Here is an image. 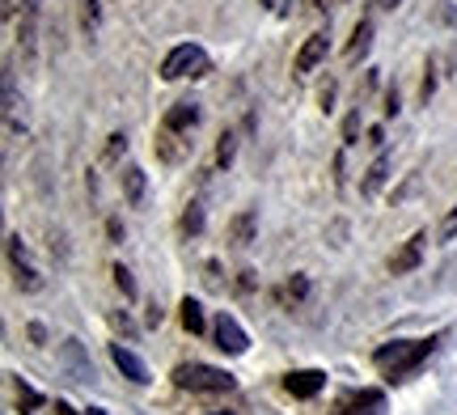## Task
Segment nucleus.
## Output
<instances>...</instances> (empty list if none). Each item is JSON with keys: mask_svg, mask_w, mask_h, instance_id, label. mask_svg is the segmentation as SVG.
Instances as JSON below:
<instances>
[{"mask_svg": "<svg viewBox=\"0 0 457 415\" xmlns=\"http://www.w3.org/2000/svg\"><path fill=\"white\" fill-rule=\"evenodd\" d=\"M148 327H162V305H148Z\"/></svg>", "mask_w": 457, "mask_h": 415, "instance_id": "38", "label": "nucleus"}, {"mask_svg": "<svg viewBox=\"0 0 457 415\" xmlns=\"http://www.w3.org/2000/svg\"><path fill=\"white\" fill-rule=\"evenodd\" d=\"M386 178H390V153L381 149V153L373 157V166L364 170V178H360V195H364V200H373L377 191L386 187Z\"/></svg>", "mask_w": 457, "mask_h": 415, "instance_id": "13", "label": "nucleus"}, {"mask_svg": "<svg viewBox=\"0 0 457 415\" xmlns=\"http://www.w3.org/2000/svg\"><path fill=\"white\" fill-rule=\"evenodd\" d=\"M259 4H262V9H276V0H259Z\"/></svg>", "mask_w": 457, "mask_h": 415, "instance_id": "41", "label": "nucleus"}, {"mask_svg": "<svg viewBox=\"0 0 457 415\" xmlns=\"http://www.w3.org/2000/svg\"><path fill=\"white\" fill-rule=\"evenodd\" d=\"M432 94H436V64L428 60V77H424V85H420V98H424V106L432 102Z\"/></svg>", "mask_w": 457, "mask_h": 415, "instance_id": "28", "label": "nucleus"}, {"mask_svg": "<svg viewBox=\"0 0 457 415\" xmlns=\"http://www.w3.org/2000/svg\"><path fill=\"white\" fill-rule=\"evenodd\" d=\"M322 386H327V373L322 369H296L284 378V390L293 394V399H313V394H322Z\"/></svg>", "mask_w": 457, "mask_h": 415, "instance_id": "9", "label": "nucleus"}, {"mask_svg": "<svg viewBox=\"0 0 457 415\" xmlns=\"http://www.w3.org/2000/svg\"><path fill=\"white\" fill-rule=\"evenodd\" d=\"M21 4V17H17V47H21V60L34 64V51H38V17H43V0H17Z\"/></svg>", "mask_w": 457, "mask_h": 415, "instance_id": "4", "label": "nucleus"}, {"mask_svg": "<svg viewBox=\"0 0 457 415\" xmlns=\"http://www.w3.org/2000/svg\"><path fill=\"white\" fill-rule=\"evenodd\" d=\"M424 250H428V229L411 233L407 242H403V250L390 259V276H411L415 267L424 263Z\"/></svg>", "mask_w": 457, "mask_h": 415, "instance_id": "6", "label": "nucleus"}, {"mask_svg": "<svg viewBox=\"0 0 457 415\" xmlns=\"http://www.w3.org/2000/svg\"><path fill=\"white\" fill-rule=\"evenodd\" d=\"M179 310H182V314H179V318H182V327H187L191 335H204V331H208V318H204V305H199L195 297H182Z\"/></svg>", "mask_w": 457, "mask_h": 415, "instance_id": "18", "label": "nucleus"}, {"mask_svg": "<svg viewBox=\"0 0 457 415\" xmlns=\"http://www.w3.org/2000/svg\"><path fill=\"white\" fill-rule=\"evenodd\" d=\"M38 407H43V394H38L34 386H26L21 378H17V411H21V415H34Z\"/></svg>", "mask_w": 457, "mask_h": 415, "instance_id": "20", "label": "nucleus"}, {"mask_svg": "<svg viewBox=\"0 0 457 415\" xmlns=\"http://www.w3.org/2000/svg\"><path fill=\"white\" fill-rule=\"evenodd\" d=\"M81 26H85V34H98V26H102V0H81Z\"/></svg>", "mask_w": 457, "mask_h": 415, "instance_id": "23", "label": "nucleus"}, {"mask_svg": "<svg viewBox=\"0 0 457 415\" xmlns=\"http://www.w3.org/2000/svg\"><path fill=\"white\" fill-rule=\"evenodd\" d=\"M9 267H13V280H17V288L21 293H43V271L38 267H30V259L21 254V259H9Z\"/></svg>", "mask_w": 457, "mask_h": 415, "instance_id": "15", "label": "nucleus"}, {"mask_svg": "<svg viewBox=\"0 0 457 415\" xmlns=\"http://www.w3.org/2000/svg\"><path fill=\"white\" fill-rule=\"evenodd\" d=\"M106 233H111V242H123V220L111 216V220H106Z\"/></svg>", "mask_w": 457, "mask_h": 415, "instance_id": "33", "label": "nucleus"}, {"mask_svg": "<svg viewBox=\"0 0 457 415\" xmlns=\"http://www.w3.org/2000/svg\"><path fill=\"white\" fill-rule=\"evenodd\" d=\"M220 415H228V411H220Z\"/></svg>", "mask_w": 457, "mask_h": 415, "instance_id": "44", "label": "nucleus"}, {"mask_svg": "<svg viewBox=\"0 0 457 415\" xmlns=\"http://www.w3.org/2000/svg\"><path fill=\"white\" fill-rule=\"evenodd\" d=\"M343 183H347V174H343V153H335V187L343 191Z\"/></svg>", "mask_w": 457, "mask_h": 415, "instance_id": "35", "label": "nucleus"}, {"mask_svg": "<svg viewBox=\"0 0 457 415\" xmlns=\"http://www.w3.org/2000/svg\"><path fill=\"white\" fill-rule=\"evenodd\" d=\"M313 9H327V0H313Z\"/></svg>", "mask_w": 457, "mask_h": 415, "instance_id": "43", "label": "nucleus"}, {"mask_svg": "<svg viewBox=\"0 0 457 415\" xmlns=\"http://www.w3.org/2000/svg\"><path fill=\"white\" fill-rule=\"evenodd\" d=\"M254 233H259V212H237L233 220H228V246L233 250H245L250 242H254Z\"/></svg>", "mask_w": 457, "mask_h": 415, "instance_id": "12", "label": "nucleus"}, {"mask_svg": "<svg viewBox=\"0 0 457 415\" xmlns=\"http://www.w3.org/2000/svg\"><path fill=\"white\" fill-rule=\"evenodd\" d=\"M111 322H114V327H119L123 335H128V339L136 335V327H131V318H128V314H111Z\"/></svg>", "mask_w": 457, "mask_h": 415, "instance_id": "32", "label": "nucleus"}, {"mask_svg": "<svg viewBox=\"0 0 457 415\" xmlns=\"http://www.w3.org/2000/svg\"><path fill=\"white\" fill-rule=\"evenodd\" d=\"M403 0H377V9H398Z\"/></svg>", "mask_w": 457, "mask_h": 415, "instance_id": "39", "label": "nucleus"}, {"mask_svg": "<svg viewBox=\"0 0 457 415\" xmlns=\"http://www.w3.org/2000/svg\"><path fill=\"white\" fill-rule=\"evenodd\" d=\"M318 102H322V111H330V106H335V81L322 85V94H318Z\"/></svg>", "mask_w": 457, "mask_h": 415, "instance_id": "31", "label": "nucleus"}, {"mask_svg": "<svg viewBox=\"0 0 457 415\" xmlns=\"http://www.w3.org/2000/svg\"><path fill=\"white\" fill-rule=\"evenodd\" d=\"M432 348H436V339H394V344L373 352V365L381 369L390 382H403V378H411V373L432 356Z\"/></svg>", "mask_w": 457, "mask_h": 415, "instance_id": "1", "label": "nucleus"}, {"mask_svg": "<svg viewBox=\"0 0 457 415\" xmlns=\"http://www.w3.org/2000/svg\"><path fill=\"white\" fill-rule=\"evenodd\" d=\"M335 415H386V394H381V390H360V394H347Z\"/></svg>", "mask_w": 457, "mask_h": 415, "instance_id": "10", "label": "nucleus"}, {"mask_svg": "<svg viewBox=\"0 0 457 415\" xmlns=\"http://www.w3.org/2000/svg\"><path fill=\"white\" fill-rule=\"evenodd\" d=\"M153 149H157V157H162L165 166H179L182 153H187L179 145V132H165V128H162V136H157V145H153Z\"/></svg>", "mask_w": 457, "mask_h": 415, "instance_id": "19", "label": "nucleus"}, {"mask_svg": "<svg viewBox=\"0 0 457 415\" xmlns=\"http://www.w3.org/2000/svg\"><path fill=\"white\" fill-rule=\"evenodd\" d=\"M208 72H212V60H208V51L195 47V43H182V47H174L162 60V81H182V77L199 81V77H208Z\"/></svg>", "mask_w": 457, "mask_h": 415, "instance_id": "3", "label": "nucleus"}, {"mask_svg": "<svg viewBox=\"0 0 457 415\" xmlns=\"http://www.w3.org/2000/svg\"><path fill=\"white\" fill-rule=\"evenodd\" d=\"M369 145L381 153V145H386V132H381V128H369Z\"/></svg>", "mask_w": 457, "mask_h": 415, "instance_id": "37", "label": "nucleus"}, {"mask_svg": "<svg viewBox=\"0 0 457 415\" xmlns=\"http://www.w3.org/2000/svg\"><path fill=\"white\" fill-rule=\"evenodd\" d=\"M233 157H237V132H220V140H216V166L228 170Z\"/></svg>", "mask_w": 457, "mask_h": 415, "instance_id": "21", "label": "nucleus"}, {"mask_svg": "<svg viewBox=\"0 0 457 415\" xmlns=\"http://www.w3.org/2000/svg\"><path fill=\"white\" fill-rule=\"evenodd\" d=\"M284 293H288V301H305V297H310V276H301V271H296Z\"/></svg>", "mask_w": 457, "mask_h": 415, "instance_id": "27", "label": "nucleus"}, {"mask_svg": "<svg viewBox=\"0 0 457 415\" xmlns=\"http://www.w3.org/2000/svg\"><path fill=\"white\" fill-rule=\"evenodd\" d=\"M60 361H64V369L77 378V382H85V378H94V365L85 361V348L81 339H64V348H60Z\"/></svg>", "mask_w": 457, "mask_h": 415, "instance_id": "14", "label": "nucleus"}, {"mask_svg": "<svg viewBox=\"0 0 457 415\" xmlns=\"http://www.w3.org/2000/svg\"><path fill=\"white\" fill-rule=\"evenodd\" d=\"M123 153H128V136L114 132L111 140H106V149H102V166H114V162H119Z\"/></svg>", "mask_w": 457, "mask_h": 415, "instance_id": "24", "label": "nucleus"}, {"mask_svg": "<svg viewBox=\"0 0 457 415\" xmlns=\"http://www.w3.org/2000/svg\"><path fill=\"white\" fill-rule=\"evenodd\" d=\"M111 361H114V369H119L131 386H148V382H153V378H148V365L128 348V344H111Z\"/></svg>", "mask_w": 457, "mask_h": 415, "instance_id": "8", "label": "nucleus"}, {"mask_svg": "<svg viewBox=\"0 0 457 415\" xmlns=\"http://www.w3.org/2000/svg\"><path fill=\"white\" fill-rule=\"evenodd\" d=\"M360 128H364V123H360V106H356V111H347V119H343V149H352V145H356Z\"/></svg>", "mask_w": 457, "mask_h": 415, "instance_id": "26", "label": "nucleus"}, {"mask_svg": "<svg viewBox=\"0 0 457 415\" xmlns=\"http://www.w3.org/2000/svg\"><path fill=\"white\" fill-rule=\"evenodd\" d=\"M111 276H114V288H119V293H123L128 301H136V280H131V271H128V267H123V263H114Z\"/></svg>", "mask_w": 457, "mask_h": 415, "instance_id": "25", "label": "nucleus"}, {"mask_svg": "<svg viewBox=\"0 0 457 415\" xmlns=\"http://www.w3.org/2000/svg\"><path fill=\"white\" fill-rule=\"evenodd\" d=\"M457 237V203L445 212V220H441V242H453Z\"/></svg>", "mask_w": 457, "mask_h": 415, "instance_id": "29", "label": "nucleus"}, {"mask_svg": "<svg viewBox=\"0 0 457 415\" xmlns=\"http://www.w3.org/2000/svg\"><path fill=\"white\" fill-rule=\"evenodd\" d=\"M369 47H373V21L364 17V21H356V30H352V43H347V60L356 64V60H364L369 55Z\"/></svg>", "mask_w": 457, "mask_h": 415, "instance_id": "16", "label": "nucleus"}, {"mask_svg": "<svg viewBox=\"0 0 457 415\" xmlns=\"http://www.w3.org/2000/svg\"><path fill=\"white\" fill-rule=\"evenodd\" d=\"M327 51H330V38H327V30H318V34H310L305 43H301V51H296V60H293V72L296 77H310L313 68L327 60Z\"/></svg>", "mask_w": 457, "mask_h": 415, "instance_id": "7", "label": "nucleus"}, {"mask_svg": "<svg viewBox=\"0 0 457 415\" xmlns=\"http://www.w3.org/2000/svg\"><path fill=\"white\" fill-rule=\"evenodd\" d=\"M212 339H216V348L225 352V356H242V352L250 348V339H245V331H242V322H237L233 314H220V318H216Z\"/></svg>", "mask_w": 457, "mask_h": 415, "instance_id": "5", "label": "nucleus"}, {"mask_svg": "<svg viewBox=\"0 0 457 415\" xmlns=\"http://www.w3.org/2000/svg\"><path fill=\"white\" fill-rule=\"evenodd\" d=\"M394 115H398V89L386 94V119H394Z\"/></svg>", "mask_w": 457, "mask_h": 415, "instance_id": "34", "label": "nucleus"}, {"mask_svg": "<svg viewBox=\"0 0 457 415\" xmlns=\"http://www.w3.org/2000/svg\"><path fill=\"white\" fill-rule=\"evenodd\" d=\"M182 233H187V237H199V233H204V203L199 200L187 203V212H182Z\"/></svg>", "mask_w": 457, "mask_h": 415, "instance_id": "22", "label": "nucleus"}, {"mask_svg": "<svg viewBox=\"0 0 457 415\" xmlns=\"http://www.w3.org/2000/svg\"><path fill=\"white\" fill-rule=\"evenodd\" d=\"M174 386H179V390H191V394H228L237 382H233V373H225V369L191 361V365L174 369Z\"/></svg>", "mask_w": 457, "mask_h": 415, "instance_id": "2", "label": "nucleus"}, {"mask_svg": "<svg viewBox=\"0 0 457 415\" xmlns=\"http://www.w3.org/2000/svg\"><path fill=\"white\" fill-rule=\"evenodd\" d=\"M85 415H106V411H102V407H89V411H85Z\"/></svg>", "mask_w": 457, "mask_h": 415, "instance_id": "42", "label": "nucleus"}, {"mask_svg": "<svg viewBox=\"0 0 457 415\" xmlns=\"http://www.w3.org/2000/svg\"><path fill=\"white\" fill-rule=\"evenodd\" d=\"M55 411H60V415H77L72 407H68V403H55Z\"/></svg>", "mask_w": 457, "mask_h": 415, "instance_id": "40", "label": "nucleus"}, {"mask_svg": "<svg viewBox=\"0 0 457 415\" xmlns=\"http://www.w3.org/2000/svg\"><path fill=\"white\" fill-rule=\"evenodd\" d=\"M237 288L250 293V288H254V271H237Z\"/></svg>", "mask_w": 457, "mask_h": 415, "instance_id": "36", "label": "nucleus"}, {"mask_svg": "<svg viewBox=\"0 0 457 415\" xmlns=\"http://www.w3.org/2000/svg\"><path fill=\"white\" fill-rule=\"evenodd\" d=\"M145 191H148V178L140 166H128L123 170V195H128V203L136 208V203H145Z\"/></svg>", "mask_w": 457, "mask_h": 415, "instance_id": "17", "label": "nucleus"}, {"mask_svg": "<svg viewBox=\"0 0 457 415\" xmlns=\"http://www.w3.org/2000/svg\"><path fill=\"white\" fill-rule=\"evenodd\" d=\"M26 335H30V344H34V348H43V344H47V331H43L38 322H30V327H26Z\"/></svg>", "mask_w": 457, "mask_h": 415, "instance_id": "30", "label": "nucleus"}, {"mask_svg": "<svg viewBox=\"0 0 457 415\" xmlns=\"http://www.w3.org/2000/svg\"><path fill=\"white\" fill-rule=\"evenodd\" d=\"M199 115H204V111H199V102H174V106H170V111H165V119H162V128L165 132H191V128H195L199 123Z\"/></svg>", "mask_w": 457, "mask_h": 415, "instance_id": "11", "label": "nucleus"}]
</instances>
